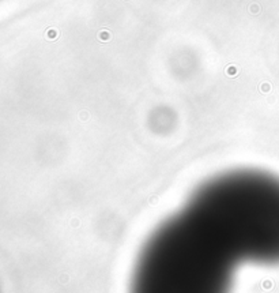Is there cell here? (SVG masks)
Wrapping results in <instances>:
<instances>
[{"mask_svg": "<svg viewBox=\"0 0 279 293\" xmlns=\"http://www.w3.org/2000/svg\"><path fill=\"white\" fill-rule=\"evenodd\" d=\"M241 263H251L242 235L225 215L191 196L144 244L130 293H230Z\"/></svg>", "mask_w": 279, "mask_h": 293, "instance_id": "6da1fadb", "label": "cell"}]
</instances>
